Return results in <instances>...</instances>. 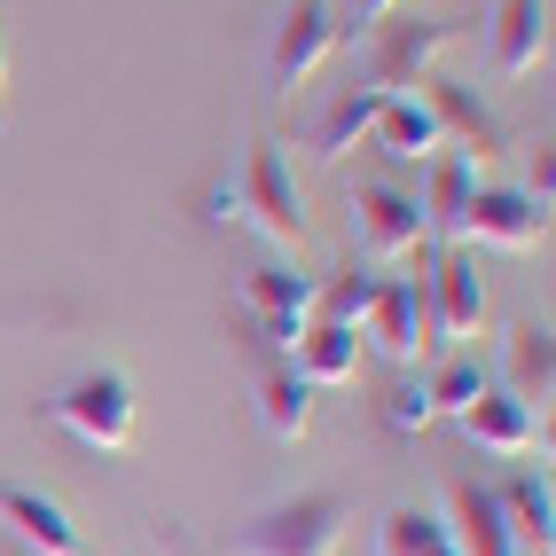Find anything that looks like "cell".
<instances>
[{
  "instance_id": "obj_12",
  "label": "cell",
  "mask_w": 556,
  "mask_h": 556,
  "mask_svg": "<svg viewBox=\"0 0 556 556\" xmlns=\"http://www.w3.org/2000/svg\"><path fill=\"white\" fill-rule=\"evenodd\" d=\"M463 243H486V251H541L548 243V212L526 189H478L470 219H463Z\"/></svg>"
},
{
  "instance_id": "obj_1",
  "label": "cell",
  "mask_w": 556,
  "mask_h": 556,
  "mask_svg": "<svg viewBox=\"0 0 556 556\" xmlns=\"http://www.w3.org/2000/svg\"><path fill=\"white\" fill-rule=\"evenodd\" d=\"M345 526H353V502L314 486V494H290L275 509H258L251 526L236 533V556H338Z\"/></svg>"
},
{
  "instance_id": "obj_18",
  "label": "cell",
  "mask_w": 556,
  "mask_h": 556,
  "mask_svg": "<svg viewBox=\"0 0 556 556\" xmlns=\"http://www.w3.org/2000/svg\"><path fill=\"white\" fill-rule=\"evenodd\" d=\"M447 517H455V548L463 556H526L517 548V533H509V517H502V502H494V486H447Z\"/></svg>"
},
{
  "instance_id": "obj_4",
  "label": "cell",
  "mask_w": 556,
  "mask_h": 556,
  "mask_svg": "<svg viewBox=\"0 0 556 556\" xmlns=\"http://www.w3.org/2000/svg\"><path fill=\"white\" fill-rule=\"evenodd\" d=\"M470 24H455V16H377L368 24V87H384V94H400L407 79H431V63L447 55L455 40H463Z\"/></svg>"
},
{
  "instance_id": "obj_29",
  "label": "cell",
  "mask_w": 556,
  "mask_h": 556,
  "mask_svg": "<svg viewBox=\"0 0 556 556\" xmlns=\"http://www.w3.org/2000/svg\"><path fill=\"white\" fill-rule=\"evenodd\" d=\"M0 102H9V31H0Z\"/></svg>"
},
{
  "instance_id": "obj_15",
  "label": "cell",
  "mask_w": 556,
  "mask_h": 556,
  "mask_svg": "<svg viewBox=\"0 0 556 556\" xmlns=\"http://www.w3.org/2000/svg\"><path fill=\"white\" fill-rule=\"evenodd\" d=\"M455 424H463L470 447H486V455H541L548 447V424L533 416V407H517L509 392H478Z\"/></svg>"
},
{
  "instance_id": "obj_6",
  "label": "cell",
  "mask_w": 556,
  "mask_h": 556,
  "mask_svg": "<svg viewBox=\"0 0 556 556\" xmlns=\"http://www.w3.org/2000/svg\"><path fill=\"white\" fill-rule=\"evenodd\" d=\"M345 48V24H338V9L329 0H290L282 9V24H275V48H267V79H275V94H290V87H306L314 71Z\"/></svg>"
},
{
  "instance_id": "obj_13",
  "label": "cell",
  "mask_w": 556,
  "mask_h": 556,
  "mask_svg": "<svg viewBox=\"0 0 556 556\" xmlns=\"http://www.w3.org/2000/svg\"><path fill=\"white\" fill-rule=\"evenodd\" d=\"M502 392L548 424V392H556V338H548V321H509L502 329Z\"/></svg>"
},
{
  "instance_id": "obj_11",
  "label": "cell",
  "mask_w": 556,
  "mask_h": 556,
  "mask_svg": "<svg viewBox=\"0 0 556 556\" xmlns=\"http://www.w3.org/2000/svg\"><path fill=\"white\" fill-rule=\"evenodd\" d=\"M0 533L24 541L31 556H87L79 526H71V509L40 486H16V478H0Z\"/></svg>"
},
{
  "instance_id": "obj_2",
  "label": "cell",
  "mask_w": 556,
  "mask_h": 556,
  "mask_svg": "<svg viewBox=\"0 0 556 556\" xmlns=\"http://www.w3.org/2000/svg\"><path fill=\"white\" fill-rule=\"evenodd\" d=\"M48 424H63L94 455H126L134 431H141V400H134V384L118 377V368H87V377H71L48 400Z\"/></svg>"
},
{
  "instance_id": "obj_3",
  "label": "cell",
  "mask_w": 556,
  "mask_h": 556,
  "mask_svg": "<svg viewBox=\"0 0 556 556\" xmlns=\"http://www.w3.org/2000/svg\"><path fill=\"white\" fill-rule=\"evenodd\" d=\"M236 219H251L267 243L299 251L306 243V197L290 180V157L275 134H251V157H243V180H236Z\"/></svg>"
},
{
  "instance_id": "obj_17",
  "label": "cell",
  "mask_w": 556,
  "mask_h": 556,
  "mask_svg": "<svg viewBox=\"0 0 556 556\" xmlns=\"http://www.w3.org/2000/svg\"><path fill=\"white\" fill-rule=\"evenodd\" d=\"M377 141L384 157H400V165H431V157H447V134H439V118H431V102L424 94H384V110H377Z\"/></svg>"
},
{
  "instance_id": "obj_16",
  "label": "cell",
  "mask_w": 556,
  "mask_h": 556,
  "mask_svg": "<svg viewBox=\"0 0 556 556\" xmlns=\"http://www.w3.org/2000/svg\"><path fill=\"white\" fill-rule=\"evenodd\" d=\"M548 55V0H494V31H486V63L494 79H526Z\"/></svg>"
},
{
  "instance_id": "obj_22",
  "label": "cell",
  "mask_w": 556,
  "mask_h": 556,
  "mask_svg": "<svg viewBox=\"0 0 556 556\" xmlns=\"http://www.w3.org/2000/svg\"><path fill=\"white\" fill-rule=\"evenodd\" d=\"M377 290H384V275L368 267V258H345L329 282H314V321H338V329H361L368 321V306H377Z\"/></svg>"
},
{
  "instance_id": "obj_7",
  "label": "cell",
  "mask_w": 556,
  "mask_h": 556,
  "mask_svg": "<svg viewBox=\"0 0 556 556\" xmlns=\"http://www.w3.org/2000/svg\"><path fill=\"white\" fill-rule=\"evenodd\" d=\"M236 299H243V314L258 321V338L290 361V345H299L306 321H314V275H299V267H251Z\"/></svg>"
},
{
  "instance_id": "obj_30",
  "label": "cell",
  "mask_w": 556,
  "mask_h": 556,
  "mask_svg": "<svg viewBox=\"0 0 556 556\" xmlns=\"http://www.w3.org/2000/svg\"><path fill=\"white\" fill-rule=\"evenodd\" d=\"M526 556H548V548H526Z\"/></svg>"
},
{
  "instance_id": "obj_5",
  "label": "cell",
  "mask_w": 556,
  "mask_h": 556,
  "mask_svg": "<svg viewBox=\"0 0 556 556\" xmlns=\"http://www.w3.org/2000/svg\"><path fill=\"white\" fill-rule=\"evenodd\" d=\"M353 236H361V258L377 267V258H416V267H431V236H424V212L407 189H384V180H353Z\"/></svg>"
},
{
  "instance_id": "obj_14",
  "label": "cell",
  "mask_w": 556,
  "mask_h": 556,
  "mask_svg": "<svg viewBox=\"0 0 556 556\" xmlns=\"http://www.w3.org/2000/svg\"><path fill=\"white\" fill-rule=\"evenodd\" d=\"M470 197H478V165L470 157H431L424 165V236H431V251H463V219H470Z\"/></svg>"
},
{
  "instance_id": "obj_19",
  "label": "cell",
  "mask_w": 556,
  "mask_h": 556,
  "mask_svg": "<svg viewBox=\"0 0 556 556\" xmlns=\"http://www.w3.org/2000/svg\"><path fill=\"white\" fill-rule=\"evenodd\" d=\"M251 400H258V431H267V439H282V447L314 431V384H306L290 361H282V368H258Z\"/></svg>"
},
{
  "instance_id": "obj_26",
  "label": "cell",
  "mask_w": 556,
  "mask_h": 556,
  "mask_svg": "<svg viewBox=\"0 0 556 556\" xmlns=\"http://www.w3.org/2000/svg\"><path fill=\"white\" fill-rule=\"evenodd\" d=\"M424 384H431V407H439V416H463L478 392H494L478 361H447V368H439V377H424Z\"/></svg>"
},
{
  "instance_id": "obj_28",
  "label": "cell",
  "mask_w": 556,
  "mask_h": 556,
  "mask_svg": "<svg viewBox=\"0 0 556 556\" xmlns=\"http://www.w3.org/2000/svg\"><path fill=\"white\" fill-rule=\"evenodd\" d=\"M392 9H400V0H353V24H345V40H353V31H368L377 16H392Z\"/></svg>"
},
{
  "instance_id": "obj_8",
  "label": "cell",
  "mask_w": 556,
  "mask_h": 556,
  "mask_svg": "<svg viewBox=\"0 0 556 556\" xmlns=\"http://www.w3.org/2000/svg\"><path fill=\"white\" fill-rule=\"evenodd\" d=\"M361 338L377 345L392 368H416V361L431 353V306H424V282H416V275H384L377 306H368V321H361Z\"/></svg>"
},
{
  "instance_id": "obj_20",
  "label": "cell",
  "mask_w": 556,
  "mask_h": 556,
  "mask_svg": "<svg viewBox=\"0 0 556 556\" xmlns=\"http://www.w3.org/2000/svg\"><path fill=\"white\" fill-rule=\"evenodd\" d=\"M290 368L329 392V384H353L361 377V329H338V321H306V338L290 345Z\"/></svg>"
},
{
  "instance_id": "obj_21",
  "label": "cell",
  "mask_w": 556,
  "mask_h": 556,
  "mask_svg": "<svg viewBox=\"0 0 556 556\" xmlns=\"http://www.w3.org/2000/svg\"><path fill=\"white\" fill-rule=\"evenodd\" d=\"M377 110H384V87H368V79H361V87H345V94L314 118L306 150H314V157H345V150H361V141L377 134Z\"/></svg>"
},
{
  "instance_id": "obj_25",
  "label": "cell",
  "mask_w": 556,
  "mask_h": 556,
  "mask_svg": "<svg viewBox=\"0 0 556 556\" xmlns=\"http://www.w3.org/2000/svg\"><path fill=\"white\" fill-rule=\"evenodd\" d=\"M431 416H439V407H431V384H424V377H400V384L384 392V431H392V439L431 431Z\"/></svg>"
},
{
  "instance_id": "obj_10",
  "label": "cell",
  "mask_w": 556,
  "mask_h": 556,
  "mask_svg": "<svg viewBox=\"0 0 556 556\" xmlns=\"http://www.w3.org/2000/svg\"><path fill=\"white\" fill-rule=\"evenodd\" d=\"M424 102H431V118H439V134H447L455 157H470V165L509 157V126H502L470 87H455V79H424Z\"/></svg>"
},
{
  "instance_id": "obj_23",
  "label": "cell",
  "mask_w": 556,
  "mask_h": 556,
  "mask_svg": "<svg viewBox=\"0 0 556 556\" xmlns=\"http://www.w3.org/2000/svg\"><path fill=\"white\" fill-rule=\"evenodd\" d=\"M377 556H463V548H455V533H447L439 509L400 502V509H384V526H377Z\"/></svg>"
},
{
  "instance_id": "obj_24",
  "label": "cell",
  "mask_w": 556,
  "mask_h": 556,
  "mask_svg": "<svg viewBox=\"0 0 556 556\" xmlns=\"http://www.w3.org/2000/svg\"><path fill=\"white\" fill-rule=\"evenodd\" d=\"M494 502H502V517H509L517 548H548V541H556V494H548V478H541V470L509 478Z\"/></svg>"
},
{
  "instance_id": "obj_27",
  "label": "cell",
  "mask_w": 556,
  "mask_h": 556,
  "mask_svg": "<svg viewBox=\"0 0 556 556\" xmlns=\"http://www.w3.org/2000/svg\"><path fill=\"white\" fill-rule=\"evenodd\" d=\"M204 219L212 228H236V180H219V189L204 197Z\"/></svg>"
},
{
  "instance_id": "obj_9",
  "label": "cell",
  "mask_w": 556,
  "mask_h": 556,
  "mask_svg": "<svg viewBox=\"0 0 556 556\" xmlns=\"http://www.w3.org/2000/svg\"><path fill=\"white\" fill-rule=\"evenodd\" d=\"M424 306H431V345H463L486 321V282H478L470 251H439L424 275Z\"/></svg>"
}]
</instances>
